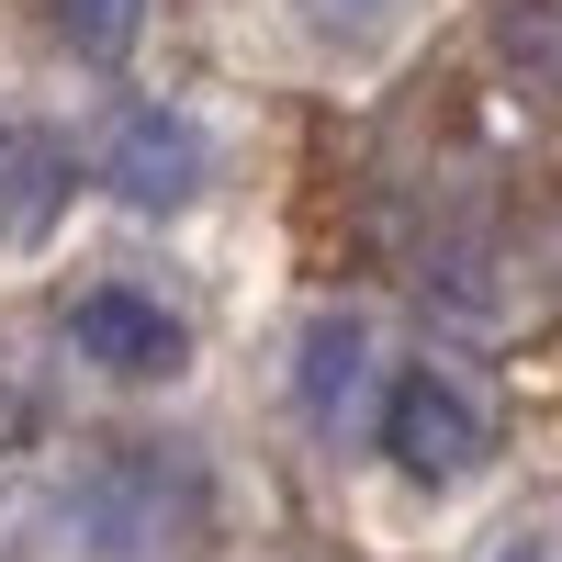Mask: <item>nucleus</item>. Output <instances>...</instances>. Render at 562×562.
<instances>
[{
	"label": "nucleus",
	"mask_w": 562,
	"mask_h": 562,
	"mask_svg": "<svg viewBox=\"0 0 562 562\" xmlns=\"http://www.w3.org/2000/svg\"><path fill=\"white\" fill-rule=\"evenodd\" d=\"M192 518H203V450L180 439H102L68 484L79 562H158Z\"/></svg>",
	"instance_id": "nucleus-1"
},
{
	"label": "nucleus",
	"mask_w": 562,
	"mask_h": 562,
	"mask_svg": "<svg viewBox=\"0 0 562 562\" xmlns=\"http://www.w3.org/2000/svg\"><path fill=\"white\" fill-rule=\"evenodd\" d=\"M371 450L394 461L405 484H473L484 461H495V394L473 383V371H450V360H405L383 405H371Z\"/></svg>",
	"instance_id": "nucleus-2"
},
{
	"label": "nucleus",
	"mask_w": 562,
	"mask_h": 562,
	"mask_svg": "<svg viewBox=\"0 0 562 562\" xmlns=\"http://www.w3.org/2000/svg\"><path fill=\"white\" fill-rule=\"evenodd\" d=\"M90 180L124 214H192L203 180H214V135L180 102H113L102 135H90Z\"/></svg>",
	"instance_id": "nucleus-3"
},
{
	"label": "nucleus",
	"mask_w": 562,
	"mask_h": 562,
	"mask_svg": "<svg viewBox=\"0 0 562 562\" xmlns=\"http://www.w3.org/2000/svg\"><path fill=\"white\" fill-rule=\"evenodd\" d=\"M68 349L102 383H180L192 371V315L147 281H79L68 293Z\"/></svg>",
	"instance_id": "nucleus-4"
},
{
	"label": "nucleus",
	"mask_w": 562,
	"mask_h": 562,
	"mask_svg": "<svg viewBox=\"0 0 562 562\" xmlns=\"http://www.w3.org/2000/svg\"><path fill=\"white\" fill-rule=\"evenodd\" d=\"M360 394H371V326H360L349 304L304 315V338H293V416H304V428H326V439H338Z\"/></svg>",
	"instance_id": "nucleus-5"
},
{
	"label": "nucleus",
	"mask_w": 562,
	"mask_h": 562,
	"mask_svg": "<svg viewBox=\"0 0 562 562\" xmlns=\"http://www.w3.org/2000/svg\"><path fill=\"white\" fill-rule=\"evenodd\" d=\"M68 192H79V147L57 124H12V147H0V248H45Z\"/></svg>",
	"instance_id": "nucleus-6"
},
{
	"label": "nucleus",
	"mask_w": 562,
	"mask_h": 562,
	"mask_svg": "<svg viewBox=\"0 0 562 562\" xmlns=\"http://www.w3.org/2000/svg\"><path fill=\"white\" fill-rule=\"evenodd\" d=\"M45 23H57V45L79 68H124L135 34H147V0H45Z\"/></svg>",
	"instance_id": "nucleus-7"
},
{
	"label": "nucleus",
	"mask_w": 562,
	"mask_h": 562,
	"mask_svg": "<svg viewBox=\"0 0 562 562\" xmlns=\"http://www.w3.org/2000/svg\"><path fill=\"white\" fill-rule=\"evenodd\" d=\"M383 12H394V0H304V23H315V34H371Z\"/></svg>",
	"instance_id": "nucleus-8"
},
{
	"label": "nucleus",
	"mask_w": 562,
	"mask_h": 562,
	"mask_svg": "<svg viewBox=\"0 0 562 562\" xmlns=\"http://www.w3.org/2000/svg\"><path fill=\"white\" fill-rule=\"evenodd\" d=\"M495 562H540V551H495Z\"/></svg>",
	"instance_id": "nucleus-9"
},
{
	"label": "nucleus",
	"mask_w": 562,
	"mask_h": 562,
	"mask_svg": "<svg viewBox=\"0 0 562 562\" xmlns=\"http://www.w3.org/2000/svg\"><path fill=\"white\" fill-rule=\"evenodd\" d=\"M0 147H12V124H0Z\"/></svg>",
	"instance_id": "nucleus-10"
},
{
	"label": "nucleus",
	"mask_w": 562,
	"mask_h": 562,
	"mask_svg": "<svg viewBox=\"0 0 562 562\" xmlns=\"http://www.w3.org/2000/svg\"><path fill=\"white\" fill-rule=\"evenodd\" d=\"M0 562H12V540H0Z\"/></svg>",
	"instance_id": "nucleus-11"
}]
</instances>
